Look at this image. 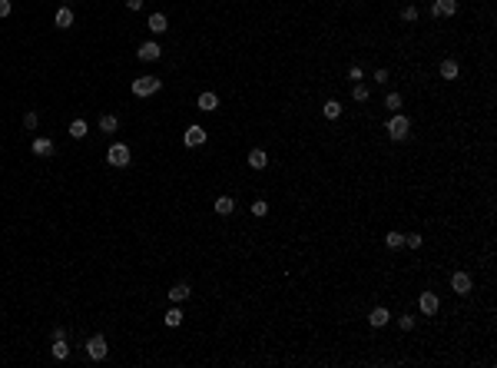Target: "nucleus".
I'll use <instances>...</instances> for the list:
<instances>
[{
  "mask_svg": "<svg viewBox=\"0 0 497 368\" xmlns=\"http://www.w3.org/2000/svg\"><path fill=\"white\" fill-rule=\"evenodd\" d=\"M368 322H371V328H385L388 322H391V315H388V309H371V315H368Z\"/></svg>",
  "mask_w": 497,
  "mask_h": 368,
  "instance_id": "obj_12",
  "label": "nucleus"
},
{
  "mask_svg": "<svg viewBox=\"0 0 497 368\" xmlns=\"http://www.w3.org/2000/svg\"><path fill=\"white\" fill-rule=\"evenodd\" d=\"M458 73H461L458 60H444V63H441V77H444V80H458Z\"/></svg>",
  "mask_w": 497,
  "mask_h": 368,
  "instance_id": "obj_17",
  "label": "nucleus"
},
{
  "mask_svg": "<svg viewBox=\"0 0 497 368\" xmlns=\"http://www.w3.org/2000/svg\"><path fill=\"white\" fill-rule=\"evenodd\" d=\"M56 27H60V30L73 27V10L70 7H60V10H56Z\"/></svg>",
  "mask_w": 497,
  "mask_h": 368,
  "instance_id": "obj_19",
  "label": "nucleus"
},
{
  "mask_svg": "<svg viewBox=\"0 0 497 368\" xmlns=\"http://www.w3.org/2000/svg\"><path fill=\"white\" fill-rule=\"evenodd\" d=\"M401 17L408 20V24H414V20H418V7H404V10H401Z\"/></svg>",
  "mask_w": 497,
  "mask_h": 368,
  "instance_id": "obj_30",
  "label": "nucleus"
},
{
  "mask_svg": "<svg viewBox=\"0 0 497 368\" xmlns=\"http://www.w3.org/2000/svg\"><path fill=\"white\" fill-rule=\"evenodd\" d=\"M123 4H126V10H133V14L143 7V0H123Z\"/></svg>",
  "mask_w": 497,
  "mask_h": 368,
  "instance_id": "obj_34",
  "label": "nucleus"
},
{
  "mask_svg": "<svg viewBox=\"0 0 497 368\" xmlns=\"http://www.w3.org/2000/svg\"><path fill=\"white\" fill-rule=\"evenodd\" d=\"M249 166H252V169H265L268 166L265 150H252V153H249Z\"/></svg>",
  "mask_w": 497,
  "mask_h": 368,
  "instance_id": "obj_16",
  "label": "nucleus"
},
{
  "mask_svg": "<svg viewBox=\"0 0 497 368\" xmlns=\"http://www.w3.org/2000/svg\"><path fill=\"white\" fill-rule=\"evenodd\" d=\"M66 355H70V345H66V338H53V358L63 361Z\"/></svg>",
  "mask_w": 497,
  "mask_h": 368,
  "instance_id": "obj_21",
  "label": "nucleus"
},
{
  "mask_svg": "<svg viewBox=\"0 0 497 368\" xmlns=\"http://www.w3.org/2000/svg\"><path fill=\"white\" fill-rule=\"evenodd\" d=\"M205 139H209V133H205V129L199 126V123H192V126L186 129V133H182V143H186V146H202Z\"/></svg>",
  "mask_w": 497,
  "mask_h": 368,
  "instance_id": "obj_5",
  "label": "nucleus"
},
{
  "mask_svg": "<svg viewBox=\"0 0 497 368\" xmlns=\"http://www.w3.org/2000/svg\"><path fill=\"white\" fill-rule=\"evenodd\" d=\"M265 212H268V202H265V199H255V202H252V216H255V219H265Z\"/></svg>",
  "mask_w": 497,
  "mask_h": 368,
  "instance_id": "obj_26",
  "label": "nucleus"
},
{
  "mask_svg": "<svg viewBox=\"0 0 497 368\" xmlns=\"http://www.w3.org/2000/svg\"><path fill=\"white\" fill-rule=\"evenodd\" d=\"M388 80V70H375V83H385Z\"/></svg>",
  "mask_w": 497,
  "mask_h": 368,
  "instance_id": "obj_35",
  "label": "nucleus"
},
{
  "mask_svg": "<svg viewBox=\"0 0 497 368\" xmlns=\"http://www.w3.org/2000/svg\"><path fill=\"white\" fill-rule=\"evenodd\" d=\"M431 14L434 17H454V14H458V0H434Z\"/></svg>",
  "mask_w": 497,
  "mask_h": 368,
  "instance_id": "obj_8",
  "label": "nucleus"
},
{
  "mask_svg": "<svg viewBox=\"0 0 497 368\" xmlns=\"http://www.w3.org/2000/svg\"><path fill=\"white\" fill-rule=\"evenodd\" d=\"M166 325H169V328H179L182 325V312H179V309H169V312H166Z\"/></svg>",
  "mask_w": 497,
  "mask_h": 368,
  "instance_id": "obj_24",
  "label": "nucleus"
},
{
  "mask_svg": "<svg viewBox=\"0 0 497 368\" xmlns=\"http://www.w3.org/2000/svg\"><path fill=\"white\" fill-rule=\"evenodd\" d=\"M163 56V47H159L156 40H146L139 43V60H146V63H153V60H159Z\"/></svg>",
  "mask_w": 497,
  "mask_h": 368,
  "instance_id": "obj_7",
  "label": "nucleus"
},
{
  "mask_svg": "<svg viewBox=\"0 0 497 368\" xmlns=\"http://www.w3.org/2000/svg\"><path fill=\"white\" fill-rule=\"evenodd\" d=\"M87 133H90L87 120H73V123H70V136H73V139H83Z\"/></svg>",
  "mask_w": 497,
  "mask_h": 368,
  "instance_id": "obj_22",
  "label": "nucleus"
},
{
  "mask_svg": "<svg viewBox=\"0 0 497 368\" xmlns=\"http://www.w3.org/2000/svg\"><path fill=\"white\" fill-rule=\"evenodd\" d=\"M10 10H14V4H10V0H0V17H10Z\"/></svg>",
  "mask_w": 497,
  "mask_h": 368,
  "instance_id": "obj_33",
  "label": "nucleus"
},
{
  "mask_svg": "<svg viewBox=\"0 0 497 368\" xmlns=\"http://www.w3.org/2000/svg\"><path fill=\"white\" fill-rule=\"evenodd\" d=\"M362 77H365V70H362V66H351V70H348V80L362 83Z\"/></svg>",
  "mask_w": 497,
  "mask_h": 368,
  "instance_id": "obj_31",
  "label": "nucleus"
},
{
  "mask_svg": "<svg viewBox=\"0 0 497 368\" xmlns=\"http://www.w3.org/2000/svg\"><path fill=\"white\" fill-rule=\"evenodd\" d=\"M159 87H163L159 77H139V80H133V96H153Z\"/></svg>",
  "mask_w": 497,
  "mask_h": 368,
  "instance_id": "obj_4",
  "label": "nucleus"
},
{
  "mask_svg": "<svg viewBox=\"0 0 497 368\" xmlns=\"http://www.w3.org/2000/svg\"><path fill=\"white\" fill-rule=\"evenodd\" d=\"M232 209H236V202H232L229 196H219V199H216V212H219V216H232Z\"/></svg>",
  "mask_w": 497,
  "mask_h": 368,
  "instance_id": "obj_20",
  "label": "nucleus"
},
{
  "mask_svg": "<svg viewBox=\"0 0 497 368\" xmlns=\"http://www.w3.org/2000/svg\"><path fill=\"white\" fill-rule=\"evenodd\" d=\"M37 123H40V116H37L33 110H30V113H24V126H27V129H37Z\"/></svg>",
  "mask_w": 497,
  "mask_h": 368,
  "instance_id": "obj_29",
  "label": "nucleus"
},
{
  "mask_svg": "<svg viewBox=\"0 0 497 368\" xmlns=\"http://www.w3.org/2000/svg\"><path fill=\"white\" fill-rule=\"evenodd\" d=\"M351 96H355V100H358V103H365V100H368V87H365V83H355V90H351Z\"/></svg>",
  "mask_w": 497,
  "mask_h": 368,
  "instance_id": "obj_28",
  "label": "nucleus"
},
{
  "mask_svg": "<svg viewBox=\"0 0 497 368\" xmlns=\"http://www.w3.org/2000/svg\"><path fill=\"white\" fill-rule=\"evenodd\" d=\"M199 110H202V113L219 110V96H216V93H199Z\"/></svg>",
  "mask_w": 497,
  "mask_h": 368,
  "instance_id": "obj_14",
  "label": "nucleus"
},
{
  "mask_svg": "<svg viewBox=\"0 0 497 368\" xmlns=\"http://www.w3.org/2000/svg\"><path fill=\"white\" fill-rule=\"evenodd\" d=\"M398 325H401L404 332H411V328H414V319H411V315H401V319H398Z\"/></svg>",
  "mask_w": 497,
  "mask_h": 368,
  "instance_id": "obj_32",
  "label": "nucleus"
},
{
  "mask_svg": "<svg viewBox=\"0 0 497 368\" xmlns=\"http://www.w3.org/2000/svg\"><path fill=\"white\" fill-rule=\"evenodd\" d=\"M87 355H90L93 361H103L106 355H110V345H106V338H103V335H90V338H87Z\"/></svg>",
  "mask_w": 497,
  "mask_h": 368,
  "instance_id": "obj_3",
  "label": "nucleus"
},
{
  "mask_svg": "<svg viewBox=\"0 0 497 368\" xmlns=\"http://www.w3.org/2000/svg\"><path fill=\"white\" fill-rule=\"evenodd\" d=\"M385 246L388 249H401L404 246V232H388V236H385Z\"/></svg>",
  "mask_w": 497,
  "mask_h": 368,
  "instance_id": "obj_23",
  "label": "nucleus"
},
{
  "mask_svg": "<svg viewBox=\"0 0 497 368\" xmlns=\"http://www.w3.org/2000/svg\"><path fill=\"white\" fill-rule=\"evenodd\" d=\"M100 129H103V133H116V129H119V116L103 113V116H100Z\"/></svg>",
  "mask_w": 497,
  "mask_h": 368,
  "instance_id": "obj_15",
  "label": "nucleus"
},
{
  "mask_svg": "<svg viewBox=\"0 0 497 368\" xmlns=\"http://www.w3.org/2000/svg\"><path fill=\"white\" fill-rule=\"evenodd\" d=\"M385 106H388L391 113H398V110H401V96H398V93H388V96H385Z\"/></svg>",
  "mask_w": 497,
  "mask_h": 368,
  "instance_id": "obj_27",
  "label": "nucleus"
},
{
  "mask_svg": "<svg viewBox=\"0 0 497 368\" xmlns=\"http://www.w3.org/2000/svg\"><path fill=\"white\" fill-rule=\"evenodd\" d=\"M129 160H133V153H129V146H126V143H113L110 150H106V163H110L113 169L129 166Z\"/></svg>",
  "mask_w": 497,
  "mask_h": 368,
  "instance_id": "obj_1",
  "label": "nucleus"
},
{
  "mask_svg": "<svg viewBox=\"0 0 497 368\" xmlns=\"http://www.w3.org/2000/svg\"><path fill=\"white\" fill-rule=\"evenodd\" d=\"M404 246L421 249V246H424V236H421V232H408V236H404Z\"/></svg>",
  "mask_w": 497,
  "mask_h": 368,
  "instance_id": "obj_25",
  "label": "nucleus"
},
{
  "mask_svg": "<svg viewBox=\"0 0 497 368\" xmlns=\"http://www.w3.org/2000/svg\"><path fill=\"white\" fill-rule=\"evenodd\" d=\"M408 129H411V120L404 116V113H395V116L388 120V136L395 139V143H401V139H408Z\"/></svg>",
  "mask_w": 497,
  "mask_h": 368,
  "instance_id": "obj_2",
  "label": "nucleus"
},
{
  "mask_svg": "<svg viewBox=\"0 0 497 368\" xmlns=\"http://www.w3.org/2000/svg\"><path fill=\"white\" fill-rule=\"evenodd\" d=\"M53 139H47V136H37L33 139V153H37V156H53Z\"/></svg>",
  "mask_w": 497,
  "mask_h": 368,
  "instance_id": "obj_13",
  "label": "nucleus"
},
{
  "mask_svg": "<svg viewBox=\"0 0 497 368\" xmlns=\"http://www.w3.org/2000/svg\"><path fill=\"white\" fill-rule=\"evenodd\" d=\"M322 113L328 116V120H338V116H341V103H338V100H325V103H322Z\"/></svg>",
  "mask_w": 497,
  "mask_h": 368,
  "instance_id": "obj_18",
  "label": "nucleus"
},
{
  "mask_svg": "<svg viewBox=\"0 0 497 368\" xmlns=\"http://www.w3.org/2000/svg\"><path fill=\"white\" fill-rule=\"evenodd\" d=\"M451 288H454L458 296H467V292L474 288V279L467 272H454V275H451Z\"/></svg>",
  "mask_w": 497,
  "mask_h": 368,
  "instance_id": "obj_6",
  "label": "nucleus"
},
{
  "mask_svg": "<svg viewBox=\"0 0 497 368\" xmlns=\"http://www.w3.org/2000/svg\"><path fill=\"white\" fill-rule=\"evenodd\" d=\"M438 305H441V302H438V296H434V292H421L418 309H421L424 315H434V312H438Z\"/></svg>",
  "mask_w": 497,
  "mask_h": 368,
  "instance_id": "obj_9",
  "label": "nucleus"
},
{
  "mask_svg": "<svg viewBox=\"0 0 497 368\" xmlns=\"http://www.w3.org/2000/svg\"><path fill=\"white\" fill-rule=\"evenodd\" d=\"M192 296V288L189 285H186V282H176V285L173 288H169V302H173V305H179V302H186V299H189Z\"/></svg>",
  "mask_w": 497,
  "mask_h": 368,
  "instance_id": "obj_10",
  "label": "nucleus"
},
{
  "mask_svg": "<svg viewBox=\"0 0 497 368\" xmlns=\"http://www.w3.org/2000/svg\"><path fill=\"white\" fill-rule=\"evenodd\" d=\"M146 27H150L153 33H166V30H169V20H166V14H159V10H156V14H150Z\"/></svg>",
  "mask_w": 497,
  "mask_h": 368,
  "instance_id": "obj_11",
  "label": "nucleus"
}]
</instances>
